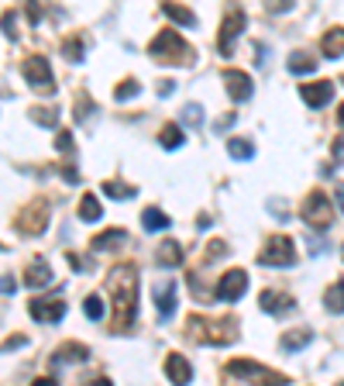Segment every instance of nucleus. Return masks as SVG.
<instances>
[{
    "label": "nucleus",
    "instance_id": "f257e3e1",
    "mask_svg": "<svg viewBox=\"0 0 344 386\" xmlns=\"http://www.w3.org/2000/svg\"><path fill=\"white\" fill-rule=\"evenodd\" d=\"M107 290L114 297L110 331L114 335H124L131 324H134V314H138V269H134V262H124V266H114L110 269Z\"/></svg>",
    "mask_w": 344,
    "mask_h": 386
},
{
    "label": "nucleus",
    "instance_id": "f03ea898",
    "mask_svg": "<svg viewBox=\"0 0 344 386\" xmlns=\"http://www.w3.org/2000/svg\"><path fill=\"white\" fill-rule=\"evenodd\" d=\"M186 335L196 345H231L238 342V324L234 317H220V321H207V317H189L186 321Z\"/></svg>",
    "mask_w": 344,
    "mask_h": 386
},
{
    "label": "nucleus",
    "instance_id": "7ed1b4c3",
    "mask_svg": "<svg viewBox=\"0 0 344 386\" xmlns=\"http://www.w3.org/2000/svg\"><path fill=\"white\" fill-rule=\"evenodd\" d=\"M152 59H159V62H169V66H193L196 62V52H193V45L182 42L179 39V32H172L166 28L155 42H152Z\"/></svg>",
    "mask_w": 344,
    "mask_h": 386
},
{
    "label": "nucleus",
    "instance_id": "20e7f679",
    "mask_svg": "<svg viewBox=\"0 0 344 386\" xmlns=\"http://www.w3.org/2000/svg\"><path fill=\"white\" fill-rule=\"evenodd\" d=\"M224 376L234 380V383H245V380H265L268 386H286L289 383L286 376H279V373L258 366V362H252V359H234V362H227V366H224Z\"/></svg>",
    "mask_w": 344,
    "mask_h": 386
},
{
    "label": "nucleus",
    "instance_id": "39448f33",
    "mask_svg": "<svg viewBox=\"0 0 344 386\" xmlns=\"http://www.w3.org/2000/svg\"><path fill=\"white\" fill-rule=\"evenodd\" d=\"M303 221L310 228H317V231H327L334 224V207H331L327 193H320V190L306 193V200H303Z\"/></svg>",
    "mask_w": 344,
    "mask_h": 386
},
{
    "label": "nucleus",
    "instance_id": "423d86ee",
    "mask_svg": "<svg viewBox=\"0 0 344 386\" xmlns=\"http://www.w3.org/2000/svg\"><path fill=\"white\" fill-rule=\"evenodd\" d=\"M21 73H24V80L31 90H38V93H55V76H52V66H48V59L45 55H28L24 59V66H21Z\"/></svg>",
    "mask_w": 344,
    "mask_h": 386
},
{
    "label": "nucleus",
    "instance_id": "0eeeda50",
    "mask_svg": "<svg viewBox=\"0 0 344 386\" xmlns=\"http://www.w3.org/2000/svg\"><path fill=\"white\" fill-rule=\"evenodd\" d=\"M241 32H245V11L234 7V11H227V18H224V25H220L217 52H220V55H234V45L241 39Z\"/></svg>",
    "mask_w": 344,
    "mask_h": 386
},
{
    "label": "nucleus",
    "instance_id": "6e6552de",
    "mask_svg": "<svg viewBox=\"0 0 344 386\" xmlns=\"http://www.w3.org/2000/svg\"><path fill=\"white\" fill-rule=\"evenodd\" d=\"M258 262H261V266H293V262H296L293 238H286V235H275V238H268V245L258 252Z\"/></svg>",
    "mask_w": 344,
    "mask_h": 386
},
{
    "label": "nucleus",
    "instance_id": "1a4fd4ad",
    "mask_svg": "<svg viewBox=\"0 0 344 386\" xmlns=\"http://www.w3.org/2000/svg\"><path fill=\"white\" fill-rule=\"evenodd\" d=\"M28 314H31L35 321H42V324H59V321L66 317V301H62V294L35 297V301L28 303Z\"/></svg>",
    "mask_w": 344,
    "mask_h": 386
},
{
    "label": "nucleus",
    "instance_id": "9d476101",
    "mask_svg": "<svg viewBox=\"0 0 344 386\" xmlns=\"http://www.w3.org/2000/svg\"><path fill=\"white\" fill-rule=\"evenodd\" d=\"M245 290H248V273H245V269H231V273L220 276L214 297L217 301H224V303H234V301L245 297Z\"/></svg>",
    "mask_w": 344,
    "mask_h": 386
},
{
    "label": "nucleus",
    "instance_id": "9b49d317",
    "mask_svg": "<svg viewBox=\"0 0 344 386\" xmlns=\"http://www.w3.org/2000/svg\"><path fill=\"white\" fill-rule=\"evenodd\" d=\"M45 228H48V204L45 200H31L21 217H17V231L21 235H42Z\"/></svg>",
    "mask_w": 344,
    "mask_h": 386
},
{
    "label": "nucleus",
    "instance_id": "f8f14e48",
    "mask_svg": "<svg viewBox=\"0 0 344 386\" xmlns=\"http://www.w3.org/2000/svg\"><path fill=\"white\" fill-rule=\"evenodd\" d=\"M300 97L310 104V107H327L331 97H334V83L331 80H317V83L300 86Z\"/></svg>",
    "mask_w": 344,
    "mask_h": 386
},
{
    "label": "nucleus",
    "instance_id": "ddd939ff",
    "mask_svg": "<svg viewBox=\"0 0 344 386\" xmlns=\"http://www.w3.org/2000/svg\"><path fill=\"white\" fill-rule=\"evenodd\" d=\"M224 80H227V93L241 104V100H248L252 93H255V83L248 80V73H241V69H227L224 73Z\"/></svg>",
    "mask_w": 344,
    "mask_h": 386
},
{
    "label": "nucleus",
    "instance_id": "4468645a",
    "mask_svg": "<svg viewBox=\"0 0 344 386\" xmlns=\"http://www.w3.org/2000/svg\"><path fill=\"white\" fill-rule=\"evenodd\" d=\"M258 307L265 314H286V310H293V297L282 294V290H261L258 294Z\"/></svg>",
    "mask_w": 344,
    "mask_h": 386
},
{
    "label": "nucleus",
    "instance_id": "2eb2a0df",
    "mask_svg": "<svg viewBox=\"0 0 344 386\" xmlns=\"http://www.w3.org/2000/svg\"><path fill=\"white\" fill-rule=\"evenodd\" d=\"M89 359V348L80 342H69V345H59V352L52 355V366H66V362H86Z\"/></svg>",
    "mask_w": 344,
    "mask_h": 386
},
{
    "label": "nucleus",
    "instance_id": "dca6fc26",
    "mask_svg": "<svg viewBox=\"0 0 344 386\" xmlns=\"http://www.w3.org/2000/svg\"><path fill=\"white\" fill-rule=\"evenodd\" d=\"M128 242V231L124 228H110V231H100L93 242H89V249L93 252H110V249H117V245H124Z\"/></svg>",
    "mask_w": 344,
    "mask_h": 386
},
{
    "label": "nucleus",
    "instance_id": "f3484780",
    "mask_svg": "<svg viewBox=\"0 0 344 386\" xmlns=\"http://www.w3.org/2000/svg\"><path fill=\"white\" fill-rule=\"evenodd\" d=\"M166 376H169L172 383H189L193 380V366L182 355H169L166 359Z\"/></svg>",
    "mask_w": 344,
    "mask_h": 386
},
{
    "label": "nucleus",
    "instance_id": "a211bd4d",
    "mask_svg": "<svg viewBox=\"0 0 344 386\" xmlns=\"http://www.w3.org/2000/svg\"><path fill=\"white\" fill-rule=\"evenodd\" d=\"M320 52H324L327 59H338V55H344V28H331V32L320 39Z\"/></svg>",
    "mask_w": 344,
    "mask_h": 386
},
{
    "label": "nucleus",
    "instance_id": "6ab92c4d",
    "mask_svg": "<svg viewBox=\"0 0 344 386\" xmlns=\"http://www.w3.org/2000/svg\"><path fill=\"white\" fill-rule=\"evenodd\" d=\"M162 11L169 14L172 21H179L182 28H196V14H193L189 7H182V4H172V0H162Z\"/></svg>",
    "mask_w": 344,
    "mask_h": 386
},
{
    "label": "nucleus",
    "instance_id": "aec40b11",
    "mask_svg": "<svg viewBox=\"0 0 344 386\" xmlns=\"http://www.w3.org/2000/svg\"><path fill=\"white\" fill-rule=\"evenodd\" d=\"M24 283H28L31 290H38V287H48V283H52V269H48V262H31V266H28V276H24Z\"/></svg>",
    "mask_w": 344,
    "mask_h": 386
},
{
    "label": "nucleus",
    "instance_id": "412c9836",
    "mask_svg": "<svg viewBox=\"0 0 344 386\" xmlns=\"http://www.w3.org/2000/svg\"><path fill=\"white\" fill-rule=\"evenodd\" d=\"M155 262L166 266V269H169V266H179V262H182V245H179V242H162L159 252H155Z\"/></svg>",
    "mask_w": 344,
    "mask_h": 386
},
{
    "label": "nucleus",
    "instance_id": "4be33fe9",
    "mask_svg": "<svg viewBox=\"0 0 344 386\" xmlns=\"http://www.w3.org/2000/svg\"><path fill=\"white\" fill-rule=\"evenodd\" d=\"M155 303H159V314H162V317H172V310H175V283H172V280L159 287Z\"/></svg>",
    "mask_w": 344,
    "mask_h": 386
},
{
    "label": "nucleus",
    "instance_id": "5701e85b",
    "mask_svg": "<svg viewBox=\"0 0 344 386\" xmlns=\"http://www.w3.org/2000/svg\"><path fill=\"white\" fill-rule=\"evenodd\" d=\"M141 224H145V231H166L172 224V217H166V211H159V207H145Z\"/></svg>",
    "mask_w": 344,
    "mask_h": 386
},
{
    "label": "nucleus",
    "instance_id": "b1692460",
    "mask_svg": "<svg viewBox=\"0 0 344 386\" xmlns=\"http://www.w3.org/2000/svg\"><path fill=\"white\" fill-rule=\"evenodd\" d=\"M310 342H313V331H310V328H296V331L282 335V348H286V352H300V348H306Z\"/></svg>",
    "mask_w": 344,
    "mask_h": 386
},
{
    "label": "nucleus",
    "instance_id": "393cba45",
    "mask_svg": "<svg viewBox=\"0 0 344 386\" xmlns=\"http://www.w3.org/2000/svg\"><path fill=\"white\" fill-rule=\"evenodd\" d=\"M324 307H327L331 314H341L344 310V280H338L334 287L324 290Z\"/></svg>",
    "mask_w": 344,
    "mask_h": 386
},
{
    "label": "nucleus",
    "instance_id": "a878e982",
    "mask_svg": "<svg viewBox=\"0 0 344 386\" xmlns=\"http://www.w3.org/2000/svg\"><path fill=\"white\" fill-rule=\"evenodd\" d=\"M227 152H231V159L248 163V159L255 156V145H252L248 138H231V142H227Z\"/></svg>",
    "mask_w": 344,
    "mask_h": 386
},
{
    "label": "nucleus",
    "instance_id": "bb28decb",
    "mask_svg": "<svg viewBox=\"0 0 344 386\" xmlns=\"http://www.w3.org/2000/svg\"><path fill=\"white\" fill-rule=\"evenodd\" d=\"M313 69H317V59L313 55H306V52H293L289 55V73L303 76V73H313Z\"/></svg>",
    "mask_w": 344,
    "mask_h": 386
},
{
    "label": "nucleus",
    "instance_id": "cd10ccee",
    "mask_svg": "<svg viewBox=\"0 0 344 386\" xmlns=\"http://www.w3.org/2000/svg\"><path fill=\"white\" fill-rule=\"evenodd\" d=\"M103 217V207H100V200L93 197V193H86L83 200H80V221H100Z\"/></svg>",
    "mask_w": 344,
    "mask_h": 386
},
{
    "label": "nucleus",
    "instance_id": "c85d7f7f",
    "mask_svg": "<svg viewBox=\"0 0 344 386\" xmlns=\"http://www.w3.org/2000/svg\"><path fill=\"white\" fill-rule=\"evenodd\" d=\"M103 193L114 197V200H131V197H134V186L121 183V179H107V183H103Z\"/></svg>",
    "mask_w": 344,
    "mask_h": 386
},
{
    "label": "nucleus",
    "instance_id": "c756f323",
    "mask_svg": "<svg viewBox=\"0 0 344 386\" xmlns=\"http://www.w3.org/2000/svg\"><path fill=\"white\" fill-rule=\"evenodd\" d=\"M103 310H107V303H103L100 294H89V297L83 301V314L89 317V321H100V317H103Z\"/></svg>",
    "mask_w": 344,
    "mask_h": 386
},
{
    "label": "nucleus",
    "instance_id": "7c9ffc66",
    "mask_svg": "<svg viewBox=\"0 0 344 386\" xmlns=\"http://www.w3.org/2000/svg\"><path fill=\"white\" fill-rule=\"evenodd\" d=\"M159 142H162V149H179L182 145V128L179 125H166L162 135H159Z\"/></svg>",
    "mask_w": 344,
    "mask_h": 386
},
{
    "label": "nucleus",
    "instance_id": "2f4dec72",
    "mask_svg": "<svg viewBox=\"0 0 344 386\" xmlns=\"http://www.w3.org/2000/svg\"><path fill=\"white\" fill-rule=\"evenodd\" d=\"M138 93H141V83H138V80H124V83L114 86V97H117V100H131V97H138Z\"/></svg>",
    "mask_w": 344,
    "mask_h": 386
},
{
    "label": "nucleus",
    "instance_id": "473e14b6",
    "mask_svg": "<svg viewBox=\"0 0 344 386\" xmlns=\"http://www.w3.org/2000/svg\"><path fill=\"white\" fill-rule=\"evenodd\" d=\"M31 118H35L38 125L55 128V125H59V107H45V111H38V107H35V111H31Z\"/></svg>",
    "mask_w": 344,
    "mask_h": 386
},
{
    "label": "nucleus",
    "instance_id": "72a5a7b5",
    "mask_svg": "<svg viewBox=\"0 0 344 386\" xmlns=\"http://www.w3.org/2000/svg\"><path fill=\"white\" fill-rule=\"evenodd\" d=\"M182 125H189V128H200V125H203V111H200V104H189V107L182 111Z\"/></svg>",
    "mask_w": 344,
    "mask_h": 386
},
{
    "label": "nucleus",
    "instance_id": "f704fd0d",
    "mask_svg": "<svg viewBox=\"0 0 344 386\" xmlns=\"http://www.w3.org/2000/svg\"><path fill=\"white\" fill-rule=\"evenodd\" d=\"M62 55L69 59V62H83V39H73V42L62 45Z\"/></svg>",
    "mask_w": 344,
    "mask_h": 386
},
{
    "label": "nucleus",
    "instance_id": "c9c22d12",
    "mask_svg": "<svg viewBox=\"0 0 344 386\" xmlns=\"http://www.w3.org/2000/svg\"><path fill=\"white\" fill-rule=\"evenodd\" d=\"M0 21H3V35H7V39H17V18H14V14H3Z\"/></svg>",
    "mask_w": 344,
    "mask_h": 386
},
{
    "label": "nucleus",
    "instance_id": "e433bc0d",
    "mask_svg": "<svg viewBox=\"0 0 344 386\" xmlns=\"http://www.w3.org/2000/svg\"><path fill=\"white\" fill-rule=\"evenodd\" d=\"M224 252H227V242H220V238H217V242H210V252H203V259L210 262V259H220Z\"/></svg>",
    "mask_w": 344,
    "mask_h": 386
},
{
    "label": "nucleus",
    "instance_id": "4c0bfd02",
    "mask_svg": "<svg viewBox=\"0 0 344 386\" xmlns=\"http://www.w3.org/2000/svg\"><path fill=\"white\" fill-rule=\"evenodd\" d=\"M55 149H59V152H73V138H69V131H59V135H55Z\"/></svg>",
    "mask_w": 344,
    "mask_h": 386
},
{
    "label": "nucleus",
    "instance_id": "58836bf2",
    "mask_svg": "<svg viewBox=\"0 0 344 386\" xmlns=\"http://www.w3.org/2000/svg\"><path fill=\"white\" fill-rule=\"evenodd\" d=\"M86 114H89V97H86V93H80V97H76V118L83 121Z\"/></svg>",
    "mask_w": 344,
    "mask_h": 386
},
{
    "label": "nucleus",
    "instance_id": "ea45409f",
    "mask_svg": "<svg viewBox=\"0 0 344 386\" xmlns=\"http://www.w3.org/2000/svg\"><path fill=\"white\" fill-rule=\"evenodd\" d=\"M38 14H42V0H28V18H31V25H38Z\"/></svg>",
    "mask_w": 344,
    "mask_h": 386
},
{
    "label": "nucleus",
    "instance_id": "a19ab883",
    "mask_svg": "<svg viewBox=\"0 0 344 386\" xmlns=\"http://www.w3.org/2000/svg\"><path fill=\"white\" fill-rule=\"evenodd\" d=\"M28 342V338H24V335H10V338H7V342L0 345V352H7V348H21V345Z\"/></svg>",
    "mask_w": 344,
    "mask_h": 386
},
{
    "label": "nucleus",
    "instance_id": "79ce46f5",
    "mask_svg": "<svg viewBox=\"0 0 344 386\" xmlns=\"http://www.w3.org/2000/svg\"><path fill=\"white\" fill-rule=\"evenodd\" d=\"M14 287H17L14 276H3V273H0V294H14Z\"/></svg>",
    "mask_w": 344,
    "mask_h": 386
},
{
    "label": "nucleus",
    "instance_id": "37998d69",
    "mask_svg": "<svg viewBox=\"0 0 344 386\" xmlns=\"http://www.w3.org/2000/svg\"><path fill=\"white\" fill-rule=\"evenodd\" d=\"M268 4V11H286L289 7V0H265Z\"/></svg>",
    "mask_w": 344,
    "mask_h": 386
},
{
    "label": "nucleus",
    "instance_id": "c03bdc74",
    "mask_svg": "<svg viewBox=\"0 0 344 386\" xmlns=\"http://www.w3.org/2000/svg\"><path fill=\"white\" fill-rule=\"evenodd\" d=\"M231 125H234V114H227V118H220V121H217V131H227V128H231Z\"/></svg>",
    "mask_w": 344,
    "mask_h": 386
},
{
    "label": "nucleus",
    "instance_id": "a18cd8bd",
    "mask_svg": "<svg viewBox=\"0 0 344 386\" xmlns=\"http://www.w3.org/2000/svg\"><path fill=\"white\" fill-rule=\"evenodd\" d=\"M172 90H175V83H172V80H166V83H159V93H162V97H169Z\"/></svg>",
    "mask_w": 344,
    "mask_h": 386
},
{
    "label": "nucleus",
    "instance_id": "49530a36",
    "mask_svg": "<svg viewBox=\"0 0 344 386\" xmlns=\"http://www.w3.org/2000/svg\"><path fill=\"white\" fill-rule=\"evenodd\" d=\"M62 176H66V179H73V183L80 179V172H76V170H69V166H62Z\"/></svg>",
    "mask_w": 344,
    "mask_h": 386
},
{
    "label": "nucleus",
    "instance_id": "de8ad7c7",
    "mask_svg": "<svg viewBox=\"0 0 344 386\" xmlns=\"http://www.w3.org/2000/svg\"><path fill=\"white\" fill-rule=\"evenodd\" d=\"M338 204H341V211H344V183L338 186Z\"/></svg>",
    "mask_w": 344,
    "mask_h": 386
},
{
    "label": "nucleus",
    "instance_id": "09e8293b",
    "mask_svg": "<svg viewBox=\"0 0 344 386\" xmlns=\"http://www.w3.org/2000/svg\"><path fill=\"white\" fill-rule=\"evenodd\" d=\"M338 121H341V128H344V107H341V111H338Z\"/></svg>",
    "mask_w": 344,
    "mask_h": 386
},
{
    "label": "nucleus",
    "instance_id": "8fccbe9b",
    "mask_svg": "<svg viewBox=\"0 0 344 386\" xmlns=\"http://www.w3.org/2000/svg\"><path fill=\"white\" fill-rule=\"evenodd\" d=\"M0 252H3V245H0Z\"/></svg>",
    "mask_w": 344,
    "mask_h": 386
},
{
    "label": "nucleus",
    "instance_id": "3c124183",
    "mask_svg": "<svg viewBox=\"0 0 344 386\" xmlns=\"http://www.w3.org/2000/svg\"><path fill=\"white\" fill-rule=\"evenodd\" d=\"M341 256H344V249H341Z\"/></svg>",
    "mask_w": 344,
    "mask_h": 386
}]
</instances>
